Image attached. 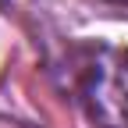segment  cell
<instances>
[{
    "mask_svg": "<svg viewBox=\"0 0 128 128\" xmlns=\"http://www.w3.org/2000/svg\"><path fill=\"white\" fill-rule=\"evenodd\" d=\"M78 92L96 128H128V50H89L78 71Z\"/></svg>",
    "mask_w": 128,
    "mask_h": 128,
    "instance_id": "1",
    "label": "cell"
},
{
    "mask_svg": "<svg viewBox=\"0 0 128 128\" xmlns=\"http://www.w3.org/2000/svg\"><path fill=\"white\" fill-rule=\"evenodd\" d=\"M110 4H118V7H128V0H110Z\"/></svg>",
    "mask_w": 128,
    "mask_h": 128,
    "instance_id": "2",
    "label": "cell"
}]
</instances>
